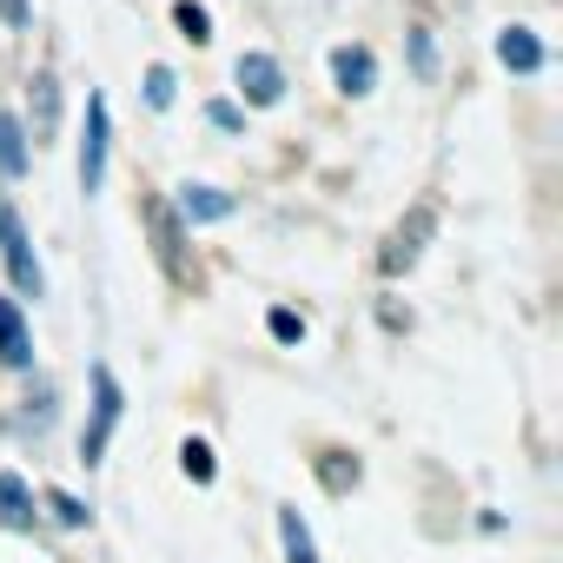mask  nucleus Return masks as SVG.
Instances as JSON below:
<instances>
[{
    "mask_svg": "<svg viewBox=\"0 0 563 563\" xmlns=\"http://www.w3.org/2000/svg\"><path fill=\"white\" fill-rule=\"evenodd\" d=\"M120 411H126L120 378H113L107 365H93V411H87V431H80V464H87V471L107 457V444H113V431H120Z\"/></svg>",
    "mask_w": 563,
    "mask_h": 563,
    "instance_id": "obj_1",
    "label": "nucleus"
},
{
    "mask_svg": "<svg viewBox=\"0 0 563 563\" xmlns=\"http://www.w3.org/2000/svg\"><path fill=\"white\" fill-rule=\"evenodd\" d=\"M186 225H219V219H232L239 212V199L225 192V186H179V206H173Z\"/></svg>",
    "mask_w": 563,
    "mask_h": 563,
    "instance_id": "obj_9",
    "label": "nucleus"
},
{
    "mask_svg": "<svg viewBox=\"0 0 563 563\" xmlns=\"http://www.w3.org/2000/svg\"><path fill=\"white\" fill-rule=\"evenodd\" d=\"M0 517H8L14 530L34 523V490H27V477H14V471H0Z\"/></svg>",
    "mask_w": 563,
    "mask_h": 563,
    "instance_id": "obj_15",
    "label": "nucleus"
},
{
    "mask_svg": "<svg viewBox=\"0 0 563 563\" xmlns=\"http://www.w3.org/2000/svg\"><path fill=\"white\" fill-rule=\"evenodd\" d=\"M0 365H8V372L34 365V339H27V319H21L14 299H0Z\"/></svg>",
    "mask_w": 563,
    "mask_h": 563,
    "instance_id": "obj_10",
    "label": "nucleus"
},
{
    "mask_svg": "<svg viewBox=\"0 0 563 563\" xmlns=\"http://www.w3.org/2000/svg\"><path fill=\"white\" fill-rule=\"evenodd\" d=\"M27 21H34V8H27V0H0V27H14V34H21Z\"/></svg>",
    "mask_w": 563,
    "mask_h": 563,
    "instance_id": "obj_23",
    "label": "nucleus"
},
{
    "mask_svg": "<svg viewBox=\"0 0 563 563\" xmlns=\"http://www.w3.org/2000/svg\"><path fill=\"white\" fill-rule=\"evenodd\" d=\"M47 510H54V523H60V530H87V523H93V510H87L74 490H47Z\"/></svg>",
    "mask_w": 563,
    "mask_h": 563,
    "instance_id": "obj_17",
    "label": "nucleus"
},
{
    "mask_svg": "<svg viewBox=\"0 0 563 563\" xmlns=\"http://www.w3.org/2000/svg\"><path fill=\"white\" fill-rule=\"evenodd\" d=\"M173 93H179L173 67H146V107H153V113H166V107H173Z\"/></svg>",
    "mask_w": 563,
    "mask_h": 563,
    "instance_id": "obj_21",
    "label": "nucleus"
},
{
    "mask_svg": "<svg viewBox=\"0 0 563 563\" xmlns=\"http://www.w3.org/2000/svg\"><path fill=\"white\" fill-rule=\"evenodd\" d=\"M54 133H60V80L41 67V74H34V87H27V140H34V146H47Z\"/></svg>",
    "mask_w": 563,
    "mask_h": 563,
    "instance_id": "obj_7",
    "label": "nucleus"
},
{
    "mask_svg": "<svg viewBox=\"0 0 563 563\" xmlns=\"http://www.w3.org/2000/svg\"><path fill=\"white\" fill-rule=\"evenodd\" d=\"M405 47H411V74H418V80H438V47H431V27H411V34H405Z\"/></svg>",
    "mask_w": 563,
    "mask_h": 563,
    "instance_id": "obj_18",
    "label": "nucleus"
},
{
    "mask_svg": "<svg viewBox=\"0 0 563 563\" xmlns=\"http://www.w3.org/2000/svg\"><path fill=\"white\" fill-rule=\"evenodd\" d=\"M0 258H8V278H14V292L21 299H41L47 292V278H41V258H34V239L21 225V212L0 199Z\"/></svg>",
    "mask_w": 563,
    "mask_h": 563,
    "instance_id": "obj_2",
    "label": "nucleus"
},
{
    "mask_svg": "<svg viewBox=\"0 0 563 563\" xmlns=\"http://www.w3.org/2000/svg\"><path fill=\"white\" fill-rule=\"evenodd\" d=\"M497 60H504L510 74H543V41H537L530 27H504V34H497Z\"/></svg>",
    "mask_w": 563,
    "mask_h": 563,
    "instance_id": "obj_11",
    "label": "nucleus"
},
{
    "mask_svg": "<svg viewBox=\"0 0 563 563\" xmlns=\"http://www.w3.org/2000/svg\"><path fill=\"white\" fill-rule=\"evenodd\" d=\"M206 120H212V133H245V107H232V100H212Z\"/></svg>",
    "mask_w": 563,
    "mask_h": 563,
    "instance_id": "obj_22",
    "label": "nucleus"
},
{
    "mask_svg": "<svg viewBox=\"0 0 563 563\" xmlns=\"http://www.w3.org/2000/svg\"><path fill=\"white\" fill-rule=\"evenodd\" d=\"M312 471H319V484H325L332 497H352V490H358V477H365V464H358L352 451H319V457H312Z\"/></svg>",
    "mask_w": 563,
    "mask_h": 563,
    "instance_id": "obj_12",
    "label": "nucleus"
},
{
    "mask_svg": "<svg viewBox=\"0 0 563 563\" xmlns=\"http://www.w3.org/2000/svg\"><path fill=\"white\" fill-rule=\"evenodd\" d=\"M27 159H34L27 126H21L14 113H0V179H21V173H27Z\"/></svg>",
    "mask_w": 563,
    "mask_h": 563,
    "instance_id": "obj_13",
    "label": "nucleus"
},
{
    "mask_svg": "<svg viewBox=\"0 0 563 563\" xmlns=\"http://www.w3.org/2000/svg\"><path fill=\"white\" fill-rule=\"evenodd\" d=\"M332 87H339L345 100H365V93L378 87V60H372V47H332Z\"/></svg>",
    "mask_w": 563,
    "mask_h": 563,
    "instance_id": "obj_8",
    "label": "nucleus"
},
{
    "mask_svg": "<svg viewBox=\"0 0 563 563\" xmlns=\"http://www.w3.org/2000/svg\"><path fill=\"white\" fill-rule=\"evenodd\" d=\"M431 232H438V206H431V199H418V206H411V219H405V225L385 239V252H378V272H385V278L411 272V265L424 258V239H431Z\"/></svg>",
    "mask_w": 563,
    "mask_h": 563,
    "instance_id": "obj_3",
    "label": "nucleus"
},
{
    "mask_svg": "<svg viewBox=\"0 0 563 563\" xmlns=\"http://www.w3.org/2000/svg\"><path fill=\"white\" fill-rule=\"evenodd\" d=\"M179 464H186L192 484H212V444H206V438H186V444H179Z\"/></svg>",
    "mask_w": 563,
    "mask_h": 563,
    "instance_id": "obj_20",
    "label": "nucleus"
},
{
    "mask_svg": "<svg viewBox=\"0 0 563 563\" xmlns=\"http://www.w3.org/2000/svg\"><path fill=\"white\" fill-rule=\"evenodd\" d=\"M107 146H113V113L100 93H87V140H80V192L87 199L107 186Z\"/></svg>",
    "mask_w": 563,
    "mask_h": 563,
    "instance_id": "obj_4",
    "label": "nucleus"
},
{
    "mask_svg": "<svg viewBox=\"0 0 563 563\" xmlns=\"http://www.w3.org/2000/svg\"><path fill=\"white\" fill-rule=\"evenodd\" d=\"M146 225H153V252L166 265L173 286H186V239H179V212L166 199H146Z\"/></svg>",
    "mask_w": 563,
    "mask_h": 563,
    "instance_id": "obj_6",
    "label": "nucleus"
},
{
    "mask_svg": "<svg viewBox=\"0 0 563 563\" xmlns=\"http://www.w3.org/2000/svg\"><path fill=\"white\" fill-rule=\"evenodd\" d=\"M232 80H239L245 107H278V100H286V67H278L272 54H239Z\"/></svg>",
    "mask_w": 563,
    "mask_h": 563,
    "instance_id": "obj_5",
    "label": "nucleus"
},
{
    "mask_svg": "<svg viewBox=\"0 0 563 563\" xmlns=\"http://www.w3.org/2000/svg\"><path fill=\"white\" fill-rule=\"evenodd\" d=\"M265 332H272L278 345H299V339H306V319H299L292 306H272V312H265Z\"/></svg>",
    "mask_w": 563,
    "mask_h": 563,
    "instance_id": "obj_19",
    "label": "nucleus"
},
{
    "mask_svg": "<svg viewBox=\"0 0 563 563\" xmlns=\"http://www.w3.org/2000/svg\"><path fill=\"white\" fill-rule=\"evenodd\" d=\"M173 27H179L192 47H206V41H212V14L199 8V0H173Z\"/></svg>",
    "mask_w": 563,
    "mask_h": 563,
    "instance_id": "obj_16",
    "label": "nucleus"
},
{
    "mask_svg": "<svg viewBox=\"0 0 563 563\" xmlns=\"http://www.w3.org/2000/svg\"><path fill=\"white\" fill-rule=\"evenodd\" d=\"M278 543H286V563H319V543H312V523L286 504L278 510Z\"/></svg>",
    "mask_w": 563,
    "mask_h": 563,
    "instance_id": "obj_14",
    "label": "nucleus"
}]
</instances>
